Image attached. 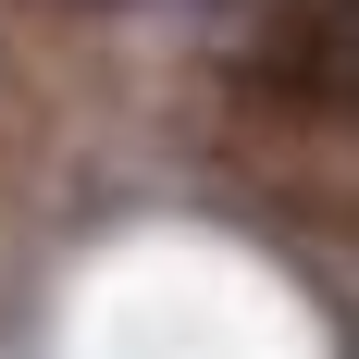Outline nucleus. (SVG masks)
<instances>
[{
	"label": "nucleus",
	"mask_w": 359,
	"mask_h": 359,
	"mask_svg": "<svg viewBox=\"0 0 359 359\" xmlns=\"http://www.w3.org/2000/svg\"><path fill=\"white\" fill-rule=\"evenodd\" d=\"M273 87H297L310 111H334L347 100V0H297V37H273Z\"/></svg>",
	"instance_id": "obj_1"
}]
</instances>
